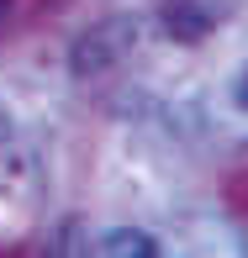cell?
Instances as JSON below:
<instances>
[{"label": "cell", "instance_id": "obj_2", "mask_svg": "<svg viewBox=\"0 0 248 258\" xmlns=\"http://www.w3.org/2000/svg\"><path fill=\"white\" fill-rule=\"evenodd\" d=\"M238 105L248 111V69H243V79H238Z\"/></svg>", "mask_w": 248, "mask_h": 258}, {"label": "cell", "instance_id": "obj_1", "mask_svg": "<svg viewBox=\"0 0 248 258\" xmlns=\"http://www.w3.org/2000/svg\"><path fill=\"white\" fill-rule=\"evenodd\" d=\"M95 253L101 258H159L164 242L148 237V232H137V227H116V232H106V237L95 242Z\"/></svg>", "mask_w": 248, "mask_h": 258}]
</instances>
